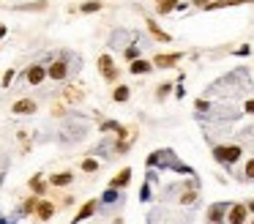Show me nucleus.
Returning a JSON list of instances; mask_svg holds the SVG:
<instances>
[{
    "label": "nucleus",
    "mask_w": 254,
    "mask_h": 224,
    "mask_svg": "<svg viewBox=\"0 0 254 224\" xmlns=\"http://www.w3.org/2000/svg\"><path fill=\"white\" fill-rule=\"evenodd\" d=\"M14 77H17V71H14V69H8L6 74H3V88H8V85L14 82Z\"/></svg>",
    "instance_id": "a878e982"
},
{
    "label": "nucleus",
    "mask_w": 254,
    "mask_h": 224,
    "mask_svg": "<svg viewBox=\"0 0 254 224\" xmlns=\"http://www.w3.org/2000/svg\"><path fill=\"white\" fill-rule=\"evenodd\" d=\"M170 91H172V85H170V82L158 85V91H156V98H158V101H164V98L170 96Z\"/></svg>",
    "instance_id": "412c9836"
},
{
    "label": "nucleus",
    "mask_w": 254,
    "mask_h": 224,
    "mask_svg": "<svg viewBox=\"0 0 254 224\" xmlns=\"http://www.w3.org/2000/svg\"><path fill=\"white\" fill-rule=\"evenodd\" d=\"M96 208H98V203H96V200H90V203H85L82 208H79V213L74 216V224H79V222H85V219H90L93 213H96Z\"/></svg>",
    "instance_id": "9d476101"
},
{
    "label": "nucleus",
    "mask_w": 254,
    "mask_h": 224,
    "mask_svg": "<svg viewBox=\"0 0 254 224\" xmlns=\"http://www.w3.org/2000/svg\"><path fill=\"white\" fill-rule=\"evenodd\" d=\"M240 153H243L240 145H216L213 148V159L219 161V164H224V167H233L235 161L240 159Z\"/></svg>",
    "instance_id": "f257e3e1"
},
{
    "label": "nucleus",
    "mask_w": 254,
    "mask_h": 224,
    "mask_svg": "<svg viewBox=\"0 0 254 224\" xmlns=\"http://www.w3.org/2000/svg\"><path fill=\"white\" fill-rule=\"evenodd\" d=\"M129 181H131V169L126 167V169H120V172L112 178L110 186H112V189H126V186H129Z\"/></svg>",
    "instance_id": "9b49d317"
},
{
    "label": "nucleus",
    "mask_w": 254,
    "mask_h": 224,
    "mask_svg": "<svg viewBox=\"0 0 254 224\" xmlns=\"http://www.w3.org/2000/svg\"><path fill=\"white\" fill-rule=\"evenodd\" d=\"M153 69H156V66H153L151 60H145V57L131 60V66H129V71H131V74H137V77H139V74H151Z\"/></svg>",
    "instance_id": "6e6552de"
},
{
    "label": "nucleus",
    "mask_w": 254,
    "mask_h": 224,
    "mask_svg": "<svg viewBox=\"0 0 254 224\" xmlns=\"http://www.w3.org/2000/svg\"><path fill=\"white\" fill-rule=\"evenodd\" d=\"M243 112H249V115H254V98H249L246 104H243Z\"/></svg>",
    "instance_id": "cd10ccee"
},
{
    "label": "nucleus",
    "mask_w": 254,
    "mask_h": 224,
    "mask_svg": "<svg viewBox=\"0 0 254 224\" xmlns=\"http://www.w3.org/2000/svg\"><path fill=\"white\" fill-rule=\"evenodd\" d=\"M227 213H230V203H213L208 208V222L211 224H224Z\"/></svg>",
    "instance_id": "f03ea898"
},
{
    "label": "nucleus",
    "mask_w": 254,
    "mask_h": 224,
    "mask_svg": "<svg viewBox=\"0 0 254 224\" xmlns=\"http://www.w3.org/2000/svg\"><path fill=\"white\" fill-rule=\"evenodd\" d=\"M156 3H161V0H156Z\"/></svg>",
    "instance_id": "2f4dec72"
},
{
    "label": "nucleus",
    "mask_w": 254,
    "mask_h": 224,
    "mask_svg": "<svg viewBox=\"0 0 254 224\" xmlns=\"http://www.w3.org/2000/svg\"><path fill=\"white\" fill-rule=\"evenodd\" d=\"M11 112H14V115H33V112H36V101H30V98H20V101H14Z\"/></svg>",
    "instance_id": "1a4fd4ad"
},
{
    "label": "nucleus",
    "mask_w": 254,
    "mask_h": 224,
    "mask_svg": "<svg viewBox=\"0 0 254 224\" xmlns=\"http://www.w3.org/2000/svg\"><path fill=\"white\" fill-rule=\"evenodd\" d=\"M249 216V208L243 203H235L230 205V213H227V224H243Z\"/></svg>",
    "instance_id": "20e7f679"
},
{
    "label": "nucleus",
    "mask_w": 254,
    "mask_h": 224,
    "mask_svg": "<svg viewBox=\"0 0 254 224\" xmlns=\"http://www.w3.org/2000/svg\"><path fill=\"white\" fill-rule=\"evenodd\" d=\"M71 181H74V172H58V175L49 178V183H52V186H69Z\"/></svg>",
    "instance_id": "4468645a"
},
{
    "label": "nucleus",
    "mask_w": 254,
    "mask_h": 224,
    "mask_svg": "<svg viewBox=\"0 0 254 224\" xmlns=\"http://www.w3.org/2000/svg\"><path fill=\"white\" fill-rule=\"evenodd\" d=\"M47 74H49V79L60 82V79L69 77V63H66V60H55V63H52V66L47 69Z\"/></svg>",
    "instance_id": "0eeeda50"
},
{
    "label": "nucleus",
    "mask_w": 254,
    "mask_h": 224,
    "mask_svg": "<svg viewBox=\"0 0 254 224\" xmlns=\"http://www.w3.org/2000/svg\"><path fill=\"white\" fill-rule=\"evenodd\" d=\"M30 189L36 191V197H41L44 191H47V186H44V181H41V178L36 175V178H30Z\"/></svg>",
    "instance_id": "aec40b11"
},
{
    "label": "nucleus",
    "mask_w": 254,
    "mask_h": 224,
    "mask_svg": "<svg viewBox=\"0 0 254 224\" xmlns=\"http://www.w3.org/2000/svg\"><path fill=\"white\" fill-rule=\"evenodd\" d=\"M129 98H131L129 85H117L115 91H112V101H117V104H123V101H129Z\"/></svg>",
    "instance_id": "ddd939ff"
},
{
    "label": "nucleus",
    "mask_w": 254,
    "mask_h": 224,
    "mask_svg": "<svg viewBox=\"0 0 254 224\" xmlns=\"http://www.w3.org/2000/svg\"><path fill=\"white\" fill-rule=\"evenodd\" d=\"M194 107H197L199 112H205V110H211V104H208L205 98H197V104H194Z\"/></svg>",
    "instance_id": "bb28decb"
},
{
    "label": "nucleus",
    "mask_w": 254,
    "mask_h": 224,
    "mask_svg": "<svg viewBox=\"0 0 254 224\" xmlns=\"http://www.w3.org/2000/svg\"><path fill=\"white\" fill-rule=\"evenodd\" d=\"M47 77H49V74H47V66H41V63H33L28 71H25V79H28L30 85H41Z\"/></svg>",
    "instance_id": "39448f33"
},
{
    "label": "nucleus",
    "mask_w": 254,
    "mask_h": 224,
    "mask_svg": "<svg viewBox=\"0 0 254 224\" xmlns=\"http://www.w3.org/2000/svg\"><path fill=\"white\" fill-rule=\"evenodd\" d=\"M145 22H148V30H151V33L156 36L158 41H170V36H167L164 30H158V25H156V22H153V19H145Z\"/></svg>",
    "instance_id": "a211bd4d"
},
{
    "label": "nucleus",
    "mask_w": 254,
    "mask_h": 224,
    "mask_svg": "<svg viewBox=\"0 0 254 224\" xmlns=\"http://www.w3.org/2000/svg\"><path fill=\"white\" fill-rule=\"evenodd\" d=\"M123 55H126V60H137V57H139V47H137V44H131V47H126Z\"/></svg>",
    "instance_id": "4be33fe9"
},
{
    "label": "nucleus",
    "mask_w": 254,
    "mask_h": 224,
    "mask_svg": "<svg viewBox=\"0 0 254 224\" xmlns=\"http://www.w3.org/2000/svg\"><path fill=\"white\" fill-rule=\"evenodd\" d=\"M115 203H120V191H117V189H112V186H110V189L104 191V197H101V205L107 208V205H115Z\"/></svg>",
    "instance_id": "2eb2a0df"
},
{
    "label": "nucleus",
    "mask_w": 254,
    "mask_h": 224,
    "mask_svg": "<svg viewBox=\"0 0 254 224\" xmlns=\"http://www.w3.org/2000/svg\"><path fill=\"white\" fill-rule=\"evenodd\" d=\"M52 213H55V205L47 203V200H41V203H39V208H36V216H39V222H49V219H52Z\"/></svg>",
    "instance_id": "f8f14e48"
},
{
    "label": "nucleus",
    "mask_w": 254,
    "mask_h": 224,
    "mask_svg": "<svg viewBox=\"0 0 254 224\" xmlns=\"http://www.w3.org/2000/svg\"><path fill=\"white\" fill-rule=\"evenodd\" d=\"M178 60H183V52H172V55H156V57H153V66H156V69H172V66L178 63Z\"/></svg>",
    "instance_id": "423d86ee"
},
{
    "label": "nucleus",
    "mask_w": 254,
    "mask_h": 224,
    "mask_svg": "<svg viewBox=\"0 0 254 224\" xmlns=\"http://www.w3.org/2000/svg\"><path fill=\"white\" fill-rule=\"evenodd\" d=\"M252 224H254V219H252Z\"/></svg>",
    "instance_id": "473e14b6"
},
{
    "label": "nucleus",
    "mask_w": 254,
    "mask_h": 224,
    "mask_svg": "<svg viewBox=\"0 0 254 224\" xmlns=\"http://www.w3.org/2000/svg\"><path fill=\"white\" fill-rule=\"evenodd\" d=\"M246 208H249V213H254V200H252V203L246 205Z\"/></svg>",
    "instance_id": "c756f323"
},
{
    "label": "nucleus",
    "mask_w": 254,
    "mask_h": 224,
    "mask_svg": "<svg viewBox=\"0 0 254 224\" xmlns=\"http://www.w3.org/2000/svg\"><path fill=\"white\" fill-rule=\"evenodd\" d=\"M120 129H123V126H120V123H115V120H107V123H101V131H120Z\"/></svg>",
    "instance_id": "393cba45"
},
{
    "label": "nucleus",
    "mask_w": 254,
    "mask_h": 224,
    "mask_svg": "<svg viewBox=\"0 0 254 224\" xmlns=\"http://www.w3.org/2000/svg\"><path fill=\"white\" fill-rule=\"evenodd\" d=\"M243 178H246V181H254V159L246 161V167H243Z\"/></svg>",
    "instance_id": "b1692460"
},
{
    "label": "nucleus",
    "mask_w": 254,
    "mask_h": 224,
    "mask_svg": "<svg viewBox=\"0 0 254 224\" xmlns=\"http://www.w3.org/2000/svg\"><path fill=\"white\" fill-rule=\"evenodd\" d=\"M101 0H88V3H82V6H79V11H82V14H93V11H101Z\"/></svg>",
    "instance_id": "f3484780"
},
{
    "label": "nucleus",
    "mask_w": 254,
    "mask_h": 224,
    "mask_svg": "<svg viewBox=\"0 0 254 224\" xmlns=\"http://www.w3.org/2000/svg\"><path fill=\"white\" fill-rule=\"evenodd\" d=\"M0 224H11V222H6V219H0Z\"/></svg>",
    "instance_id": "7c9ffc66"
},
{
    "label": "nucleus",
    "mask_w": 254,
    "mask_h": 224,
    "mask_svg": "<svg viewBox=\"0 0 254 224\" xmlns=\"http://www.w3.org/2000/svg\"><path fill=\"white\" fill-rule=\"evenodd\" d=\"M39 203H41L39 197H28V200L22 203V213H33V210L39 208Z\"/></svg>",
    "instance_id": "6ab92c4d"
},
{
    "label": "nucleus",
    "mask_w": 254,
    "mask_h": 224,
    "mask_svg": "<svg viewBox=\"0 0 254 224\" xmlns=\"http://www.w3.org/2000/svg\"><path fill=\"white\" fill-rule=\"evenodd\" d=\"M178 6H180V0H161V3H156V11L158 14H170V11H175Z\"/></svg>",
    "instance_id": "dca6fc26"
},
{
    "label": "nucleus",
    "mask_w": 254,
    "mask_h": 224,
    "mask_svg": "<svg viewBox=\"0 0 254 224\" xmlns=\"http://www.w3.org/2000/svg\"><path fill=\"white\" fill-rule=\"evenodd\" d=\"M98 71H101V77L107 79V82H115V79H117V69H115V63H112L110 55L98 57Z\"/></svg>",
    "instance_id": "7ed1b4c3"
},
{
    "label": "nucleus",
    "mask_w": 254,
    "mask_h": 224,
    "mask_svg": "<svg viewBox=\"0 0 254 224\" xmlns=\"http://www.w3.org/2000/svg\"><path fill=\"white\" fill-rule=\"evenodd\" d=\"M205 3H211V0H194V6H199V8L205 6Z\"/></svg>",
    "instance_id": "c85d7f7f"
},
{
    "label": "nucleus",
    "mask_w": 254,
    "mask_h": 224,
    "mask_svg": "<svg viewBox=\"0 0 254 224\" xmlns=\"http://www.w3.org/2000/svg\"><path fill=\"white\" fill-rule=\"evenodd\" d=\"M98 169V161L96 159H85L82 161V172H96Z\"/></svg>",
    "instance_id": "5701e85b"
}]
</instances>
